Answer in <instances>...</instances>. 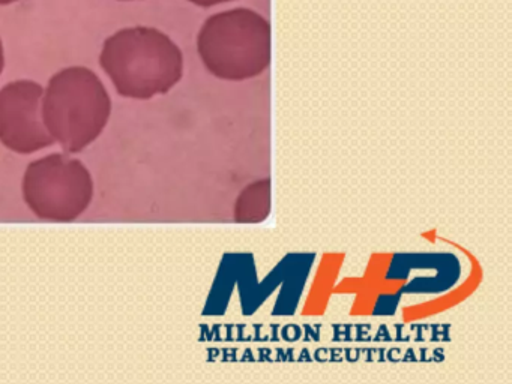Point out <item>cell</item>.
I'll use <instances>...</instances> for the list:
<instances>
[{
  "label": "cell",
  "mask_w": 512,
  "mask_h": 384,
  "mask_svg": "<svg viewBox=\"0 0 512 384\" xmlns=\"http://www.w3.org/2000/svg\"><path fill=\"white\" fill-rule=\"evenodd\" d=\"M100 62L125 98L163 95L178 84L184 72L178 45L154 27L119 30L104 42Z\"/></svg>",
  "instance_id": "6da1fadb"
},
{
  "label": "cell",
  "mask_w": 512,
  "mask_h": 384,
  "mask_svg": "<svg viewBox=\"0 0 512 384\" xmlns=\"http://www.w3.org/2000/svg\"><path fill=\"white\" fill-rule=\"evenodd\" d=\"M41 113L53 140L67 152H82L106 128L112 101L94 71L73 66L53 75Z\"/></svg>",
  "instance_id": "7a4b0ae2"
},
{
  "label": "cell",
  "mask_w": 512,
  "mask_h": 384,
  "mask_svg": "<svg viewBox=\"0 0 512 384\" xmlns=\"http://www.w3.org/2000/svg\"><path fill=\"white\" fill-rule=\"evenodd\" d=\"M197 50L215 77L250 80L271 63V24L253 9L218 12L203 24Z\"/></svg>",
  "instance_id": "3957f363"
},
{
  "label": "cell",
  "mask_w": 512,
  "mask_h": 384,
  "mask_svg": "<svg viewBox=\"0 0 512 384\" xmlns=\"http://www.w3.org/2000/svg\"><path fill=\"white\" fill-rule=\"evenodd\" d=\"M94 195L91 173L79 159L53 153L29 164L23 177V198L29 209L49 221L79 218Z\"/></svg>",
  "instance_id": "277c9868"
},
{
  "label": "cell",
  "mask_w": 512,
  "mask_h": 384,
  "mask_svg": "<svg viewBox=\"0 0 512 384\" xmlns=\"http://www.w3.org/2000/svg\"><path fill=\"white\" fill-rule=\"evenodd\" d=\"M44 90L31 80H19L0 90V143L28 155L55 143L41 117Z\"/></svg>",
  "instance_id": "5b68a950"
},
{
  "label": "cell",
  "mask_w": 512,
  "mask_h": 384,
  "mask_svg": "<svg viewBox=\"0 0 512 384\" xmlns=\"http://www.w3.org/2000/svg\"><path fill=\"white\" fill-rule=\"evenodd\" d=\"M271 213V180L263 179L248 185L235 204V219L241 224H259Z\"/></svg>",
  "instance_id": "8992f818"
},
{
  "label": "cell",
  "mask_w": 512,
  "mask_h": 384,
  "mask_svg": "<svg viewBox=\"0 0 512 384\" xmlns=\"http://www.w3.org/2000/svg\"><path fill=\"white\" fill-rule=\"evenodd\" d=\"M194 5L203 6V8H209V6L220 5V3L232 2V0H190Z\"/></svg>",
  "instance_id": "52a82bcc"
},
{
  "label": "cell",
  "mask_w": 512,
  "mask_h": 384,
  "mask_svg": "<svg viewBox=\"0 0 512 384\" xmlns=\"http://www.w3.org/2000/svg\"><path fill=\"white\" fill-rule=\"evenodd\" d=\"M5 66V56H4V45H2V41H0V74L4 71Z\"/></svg>",
  "instance_id": "ba28073f"
},
{
  "label": "cell",
  "mask_w": 512,
  "mask_h": 384,
  "mask_svg": "<svg viewBox=\"0 0 512 384\" xmlns=\"http://www.w3.org/2000/svg\"><path fill=\"white\" fill-rule=\"evenodd\" d=\"M17 2V0H0V5H10V3Z\"/></svg>",
  "instance_id": "9c48e42d"
}]
</instances>
